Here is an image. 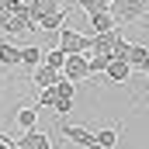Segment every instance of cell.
<instances>
[{"label":"cell","mask_w":149,"mask_h":149,"mask_svg":"<svg viewBox=\"0 0 149 149\" xmlns=\"http://www.w3.org/2000/svg\"><path fill=\"white\" fill-rule=\"evenodd\" d=\"M59 49L66 56H87V52H94V35H83L76 28H63L59 31Z\"/></svg>","instance_id":"1"},{"label":"cell","mask_w":149,"mask_h":149,"mask_svg":"<svg viewBox=\"0 0 149 149\" xmlns=\"http://www.w3.org/2000/svg\"><path fill=\"white\" fill-rule=\"evenodd\" d=\"M111 14L118 24H128V21H142L149 17V0H114Z\"/></svg>","instance_id":"2"},{"label":"cell","mask_w":149,"mask_h":149,"mask_svg":"<svg viewBox=\"0 0 149 149\" xmlns=\"http://www.w3.org/2000/svg\"><path fill=\"white\" fill-rule=\"evenodd\" d=\"M3 31H7V38H10V35H21V31H38V21L31 17V7L14 3V14H10V21L3 24Z\"/></svg>","instance_id":"3"},{"label":"cell","mask_w":149,"mask_h":149,"mask_svg":"<svg viewBox=\"0 0 149 149\" xmlns=\"http://www.w3.org/2000/svg\"><path fill=\"white\" fill-rule=\"evenodd\" d=\"M59 132H63V139H66V142H73V146H80V149L94 146V132H90V128H83V125L59 121Z\"/></svg>","instance_id":"4"},{"label":"cell","mask_w":149,"mask_h":149,"mask_svg":"<svg viewBox=\"0 0 149 149\" xmlns=\"http://www.w3.org/2000/svg\"><path fill=\"white\" fill-rule=\"evenodd\" d=\"M63 76H66L70 83H83V80L90 76V56H70V59H66Z\"/></svg>","instance_id":"5"},{"label":"cell","mask_w":149,"mask_h":149,"mask_svg":"<svg viewBox=\"0 0 149 149\" xmlns=\"http://www.w3.org/2000/svg\"><path fill=\"white\" fill-rule=\"evenodd\" d=\"M121 42H125V38H121V28H114V31H101V35H94V52L114 56Z\"/></svg>","instance_id":"6"},{"label":"cell","mask_w":149,"mask_h":149,"mask_svg":"<svg viewBox=\"0 0 149 149\" xmlns=\"http://www.w3.org/2000/svg\"><path fill=\"white\" fill-rule=\"evenodd\" d=\"M63 80V73L59 70H52V66H38V70H31V83H35V90H45V87H56Z\"/></svg>","instance_id":"7"},{"label":"cell","mask_w":149,"mask_h":149,"mask_svg":"<svg viewBox=\"0 0 149 149\" xmlns=\"http://www.w3.org/2000/svg\"><path fill=\"white\" fill-rule=\"evenodd\" d=\"M14 142H17L21 149H52V146H49V135H45V132H38V128L24 132V135H21V139H14Z\"/></svg>","instance_id":"8"},{"label":"cell","mask_w":149,"mask_h":149,"mask_svg":"<svg viewBox=\"0 0 149 149\" xmlns=\"http://www.w3.org/2000/svg\"><path fill=\"white\" fill-rule=\"evenodd\" d=\"M114 28H121L118 21H114L111 10H104V14H94L90 17V35H101V31H114Z\"/></svg>","instance_id":"9"},{"label":"cell","mask_w":149,"mask_h":149,"mask_svg":"<svg viewBox=\"0 0 149 149\" xmlns=\"http://www.w3.org/2000/svg\"><path fill=\"white\" fill-rule=\"evenodd\" d=\"M0 66H7V70L21 66V45H14V42H3V45H0Z\"/></svg>","instance_id":"10"},{"label":"cell","mask_w":149,"mask_h":149,"mask_svg":"<svg viewBox=\"0 0 149 149\" xmlns=\"http://www.w3.org/2000/svg\"><path fill=\"white\" fill-rule=\"evenodd\" d=\"M42 63H45V49H38V45H24V49H21V66L38 70Z\"/></svg>","instance_id":"11"},{"label":"cell","mask_w":149,"mask_h":149,"mask_svg":"<svg viewBox=\"0 0 149 149\" xmlns=\"http://www.w3.org/2000/svg\"><path fill=\"white\" fill-rule=\"evenodd\" d=\"M28 7H31V17H35V21L49 17V14H56V10H63V7H59V0H31Z\"/></svg>","instance_id":"12"},{"label":"cell","mask_w":149,"mask_h":149,"mask_svg":"<svg viewBox=\"0 0 149 149\" xmlns=\"http://www.w3.org/2000/svg\"><path fill=\"white\" fill-rule=\"evenodd\" d=\"M63 28H70L66 24V10H56V14H49V17L38 21V31H63Z\"/></svg>","instance_id":"13"},{"label":"cell","mask_w":149,"mask_h":149,"mask_svg":"<svg viewBox=\"0 0 149 149\" xmlns=\"http://www.w3.org/2000/svg\"><path fill=\"white\" fill-rule=\"evenodd\" d=\"M128 73H132V66H128L125 59H111V66H108V80H111V83H125Z\"/></svg>","instance_id":"14"},{"label":"cell","mask_w":149,"mask_h":149,"mask_svg":"<svg viewBox=\"0 0 149 149\" xmlns=\"http://www.w3.org/2000/svg\"><path fill=\"white\" fill-rule=\"evenodd\" d=\"M14 118H17V125H21L24 132H31V128L38 125V111H35V108H17Z\"/></svg>","instance_id":"15"},{"label":"cell","mask_w":149,"mask_h":149,"mask_svg":"<svg viewBox=\"0 0 149 149\" xmlns=\"http://www.w3.org/2000/svg\"><path fill=\"white\" fill-rule=\"evenodd\" d=\"M66 59H70V56H66V52H63V49H59V45H56V49H49V52H45V66H52V70H59V73H63V70H66Z\"/></svg>","instance_id":"16"},{"label":"cell","mask_w":149,"mask_h":149,"mask_svg":"<svg viewBox=\"0 0 149 149\" xmlns=\"http://www.w3.org/2000/svg\"><path fill=\"white\" fill-rule=\"evenodd\" d=\"M76 3H80V10H87V14L94 17V14H104V10H111V3H114V0H76Z\"/></svg>","instance_id":"17"},{"label":"cell","mask_w":149,"mask_h":149,"mask_svg":"<svg viewBox=\"0 0 149 149\" xmlns=\"http://www.w3.org/2000/svg\"><path fill=\"white\" fill-rule=\"evenodd\" d=\"M94 142L104 149H114L118 146V128H101V132H94Z\"/></svg>","instance_id":"18"},{"label":"cell","mask_w":149,"mask_h":149,"mask_svg":"<svg viewBox=\"0 0 149 149\" xmlns=\"http://www.w3.org/2000/svg\"><path fill=\"white\" fill-rule=\"evenodd\" d=\"M111 59H114V56H104V52H94V56H90V76H94V73H108Z\"/></svg>","instance_id":"19"},{"label":"cell","mask_w":149,"mask_h":149,"mask_svg":"<svg viewBox=\"0 0 149 149\" xmlns=\"http://www.w3.org/2000/svg\"><path fill=\"white\" fill-rule=\"evenodd\" d=\"M56 94H59V101H73V94H76V83H70L66 76L56 83Z\"/></svg>","instance_id":"20"},{"label":"cell","mask_w":149,"mask_h":149,"mask_svg":"<svg viewBox=\"0 0 149 149\" xmlns=\"http://www.w3.org/2000/svg\"><path fill=\"white\" fill-rule=\"evenodd\" d=\"M56 101H59L56 87H45V90H38V104H42V108H56Z\"/></svg>","instance_id":"21"},{"label":"cell","mask_w":149,"mask_h":149,"mask_svg":"<svg viewBox=\"0 0 149 149\" xmlns=\"http://www.w3.org/2000/svg\"><path fill=\"white\" fill-rule=\"evenodd\" d=\"M52 111H56V114H70V111H73V101H56Z\"/></svg>","instance_id":"22"},{"label":"cell","mask_w":149,"mask_h":149,"mask_svg":"<svg viewBox=\"0 0 149 149\" xmlns=\"http://www.w3.org/2000/svg\"><path fill=\"white\" fill-rule=\"evenodd\" d=\"M10 3H21V7H28V3H31V0H10Z\"/></svg>","instance_id":"23"},{"label":"cell","mask_w":149,"mask_h":149,"mask_svg":"<svg viewBox=\"0 0 149 149\" xmlns=\"http://www.w3.org/2000/svg\"><path fill=\"white\" fill-rule=\"evenodd\" d=\"M3 42H7V31H3V28H0V45H3Z\"/></svg>","instance_id":"24"},{"label":"cell","mask_w":149,"mask_h":149,"mask_svg":"<svg viewBox=\"0 0 149 149\" xmlns=\"http://www.w3.org/2000/svg\"><path fill=\"white\" fill-rule=\"evenodd\" d=\"M142 73H146V76H149V59H146V66H142Z\"/></svg>","instance_id":"25"},{"label":"cell","mask_w":149,"mask_h":149,"mask_svg":"<svg viewBox=\"0 0 149 149\" xmlns=\"http://www.w3.org/2000/svg\"><path fill=\"white\" fill-rule=\"evenodd\" d=\"M87 149H104V146H97V142H94V146H87Z\"/></svg>","instance_id":"26"},{"label":"cell","mask_w":149,"mask_h":149,"mask_svg":"<svg viewBox=\"0 0 149 149\" xmlns=\"http://www.w3.org/2000/svg\"><path fill=\"white\" fill-rule=\"evenodd\" d=\"M14 149H21V146H14Z\"/></svg>","instance_id":"27"}]
</instances>
